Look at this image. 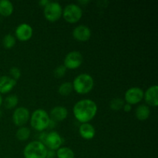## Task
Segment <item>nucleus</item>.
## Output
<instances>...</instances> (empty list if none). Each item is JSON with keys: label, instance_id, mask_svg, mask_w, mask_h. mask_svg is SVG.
I'll return each instance as SVG.
<instances>
[{"label": "nucleus", "instance_id": "obj_1", "mask_svg": "<svg viewBox=\"0 0 158 158\" xmlns=\"http://www.w3.org/2000/svg\"><path fill=\"white\" fill-rule=\"evenodd\" d=\"M98 106L95 101L90 99H83L74 104L73 115L77 120L81 123H89L96 117Z\"/></svg>", "mask_w": 158, "mask_h": 158}, {"label": "nucleus", "instance_id": "obj_2", "mask_svg": "<svg viewBox=\"0 0 158 158\" xmlns=\"http://www.w3.org/2000/svg\"><path fill=\"white\" fill-rule=\"evenodd\" d=\"M73 90L78 94H87L94 86V80L90 74L81 73L74 78L72 83Z\"/></svg>", "mask_w": 158, "mask_h": 158}, {"label": "nucleus", "instance_id": "obj_3", "mask_svg": "<svg viewBox=\"0 0 158 158\" xmlns=\"http://www.w3.org/2000/svg\"><path fill=\"white\" fill-rule=\"evenodd\" d=\"M50 117L47 111L43 109H37L34 110L30 115L29 122L34 130L43 132L49 127Z\"/></svg>", "mask_w": 158, "mask_h": 158}, {"label": "nucleus", "instance_id": "obj_4", "mask_svg": "<svg viewBox=\"0 0 158 158\" xmlns=\"http://www.w3.org/2000/svg\"><path fill=\"white\" fill-rule=\"evenodd\" d=\"M48 149L40 140L32 141L26 145L23 151L24 158H46Z\"/></svg>", "mask_w": 158, "mask_h": 158}, {"label": "nucleus", "instance_id": "obj_5", "mask_svg": "<svg viewBox=\"0 0 158 158\" xmlns=\"http://www.w3.org/2000/svg\"><path fill=\"white\" fill-rule=\"evenodd\" d=\"M62 16L69 23H76L83 16V10L79 5L69 3L63 9Z\"/></svg>", "mask_w": 158, "mask_h": 158}, {"label": "nucleus", "instance_id": "obj_6", "mask_svg": "<svg viewBox=\"0 0 158 158\" xmlns=\"http://www.w3.org/2000/svg\"><path fill=\"white\" fill-rule=\"evenodd\" d=\"M43 14L46 20L49 22L57 21L60 19L63 14L62 6L57 2H49L44 7Z\"/></svg>", "mask_w": 158, "mask_h": 158}, {"label": "nucleus", "instance_id": "obj_7", "mask_svg": "<svg viewBox=\"0 0 158 158\" xmlns=\"http://www.w3.org/2000/svg\"><path fill=\"white\" fill-rule=\"evenodd\" d=\"M83 62V56L79 51L68 52L63 60V66L69 69H76L80 67Z\"/></svg>", "mask_w": 158, "mask_h": 158}, {"label": "nucleus", "instance_id": "obj_8", "mask_svg": "<svg viewBox=\"0 0 158 158\" xmlns=\"http://www.w3.org/2000/svg\"><path fill=\"white\" fill-rule=\"evenodd\" d=\"M30 113L26 107L19 106L15 109L12 114V122L17 127H24L29 122Z\"/></svg>", "mask_w": 158, "mask_h": 158}, {"label": "nucleus", "instance_id": "obj_9", "mask_svg": "<svg viewBox=\"0 0 158 158\" xmlns=\"http://www.w3.org/2000/svg\"><path fill=\"white\" fill-rule=\"evenodd\" d=\"M63 139L60 134L56 131H51L47 133L46 139H45L43 144L46 147L48 150L52 151H57L60 148H61L63 144Z\"/></svg>", "mask_w": 158, "mask_h": 158}, {"label": "nucleus", "instance_id": "obj_10", "mask_svg": "<svg viewBox=\"0 0 158 158\" xmlns=\"http://www.w3.org/2000/svg\"><path fill=\"white\" fill-rule=\"evenodd\" d=\"M144 91L140 87L134 86L131 87L125 92L124 100L127 103L131 104V106L134 104H137L142 101L143 99Z\"/></svg>", "mask_w": 158, "mask_h": 158}, {"label": "nucleus", "instance_id": "obj_11", "mask_svg": "<svg viewBox=\"0 0 158 158\" xmlns=\"http://www.w3.org/2000/svg\"><path fill=\"white\" fill-rule=\"evenodd\" d=\"M16 39L22 42H26L30 40L33 35V29L29 24L26 23H21L16 27L15 31Z\"/></svg>", "mask_w": 158, "mask_h": 158}, {"label": "nucleus", "instance_id": "obj_12", "mask_svg": "<svg viewBox=\"0 0 158 158\" xmlns=\"http://www.w3.org/2000/svg\"><path fill=\"white\" fill-rule=\"evenodd\" d=\"M92 32L90 29L85 25H79L73 30V37L79 42H86L90 39Z\"/></svg>", "mask_w": 158, "mask_h": 158}, {"label": "nucleus", "instance_id": "obj_13", "mask_svg": "<svg viewBox=\"0 0 158 158\" xmlns=\"http://www.w3.org/2000/svg\"><path fill=\"white\" fill-rule=\"evenodd\" d=\"M143 99L148 106L157 107L158 106V86L157 85H153L150 86L144 92Z\"/></svg>", "mask_w": 158, "mask_h": 158}, {"label": "nucleus", "instance_id": "obj_14", "mask_svg": "<svg viewBox=\"0 0 158 158\" xmlns=\"http://www.w3.org/2000/svg\"><path fill=\"white\" fill-rule=\"evenodd\" d=\"M17 81L9 76L0 77V94H6L11 92L16 86Z\"/></svg>", "mask_w": 158, "mask_h": 158}, {"label": "nucleus", "instance_id": "obj_15", "mask_svg": "<svg viewBox=\"0 0 158 158\" xmlns=\"http://www.w3.org/2000/svg\"><path fill=\"white\" fill-rule=\"evenodd\" d=\"M51 120L55 122H60L66 120L68 117V110L63 106H54L51 109L50 114H49Z\"/></svg>", "mask_w": 158, "mask_h": 158}, {"label": "nucleus", "instance_id": "obj_16", "mask_svg": "<svg viewBox=\"0 0 158 158\" xmlns=\"http://www.w3.org/2000/svg\"><path fill=\"white\" fill-rule=\"evenodd\" d=\"M79 134L84 140H92L96 136V129L89 123H81L79 127Z\"/></svg>", "mask_w": 158, "mask_h": 158}, {"label": "nucleus", "instance_id": "obj_17", "mask_svg": "<svg viewBox=\"0 0 158 158\" xmlns=\"http://www.w3.org/2000/svg\"><path fill=\"white\" fill-rule=\"evenodd\" d=\"M151 115V109L146 104H140L135 110V116L137 120L143 121L149 118Z\"/></svg>", "mask_w": 158, "mask_h": 158}, {"label": "nucleus", "instance_id": "obj_18", "mask_svg": "<svg viewBox=\"0 0 158 158\" xmlns=\"http://www.w3.org/2000/svg\"><path fill=\"white\" fill-rule=\"evenodd\" d=\"M14 6L12 2L9 0H0V15L7 17L12 14Z\"/></svg>", "mask_w": 158, "mask_h": 158}, {"label": "nucleus", "instance_id": "obj_19", "mask_svg": "<svg viewBox=\"0 0 158 158\" xmlns=\"http://www.w3.org/2000/svg\"><path fill=\"white\" fill-rule=\"evenodd\" d=\"M57 158H75V154L71 148L68 147H61L56 151Z\"/></svg>", "mask_w": 158, "mask_h": 158}, {"label": "nucleus", "instance_id": "obj_20", "mask_svg": "<svg viewBox=\"0 0 158 158\" xmlns=\"http://www.w3.org/2000/svg\"><path fill=\"white\" fill-rule=\"evenodd\" d=\"M31 134L30 130L26 127H20L15 133V137L20 141H25L29 138Z\"/></svg>", "mask_w": 158, "mask_h": 158}, {"label": "nucleus", "instance_id": "obj_21", "mask_svg": "<svg viewBox=\"0 0 158 158\" xmlns=\"http://www.w3.org/2000/svg\"><path fill=\"white\" fill-rule=\"evenodd\" d=\"M19 103V97L15 94H11L6 97L4 100V106L6 109H13Z\"/></svg>", "mask_w": 158, "mask_h": 158}, {"label": "nucleus", "instance_id": "obj_22", "mask_svg": "<svg viewBox=\"0 0 158 158\" xmlns=\"http://www.w3.org/2000/svg\"><path fill=\"white\" fill-rule=\"evenodd\" d=\"M73 90V88L72 83L70 82H64L60 84L58 88V93L63 97L69 96Z\"/></svg>", "mask_w": 158, "mask_h": 158}, {"label": "nucleus", "instance_id": "obj_23", "mask_svg": "<svg viewBox=\"0 0 158 158\" xmlns=\"http://www.w3.org/2000/svg\"><path fill=\"white\" fill-rule=\"evenodd\" d=\"M123 105H124V100L120 97L112 99L110 102V107L112 110L114 111H119L123 109Z\"/></svg>", "mask_w": 158, "mask_h": 158}, {"label": "nucleus", "instance_id": "obj_24", "mask_svg": "<svg viewBox=\"0 0 158 158\" xmlns=\"http://www.w3.org/2000/svg\"><path fill=\"white\" fill-rule=\"evenodd\" d=\"M2 45L6 49H12L15 45V37L12 34H7L2 39Z\"/></svg>", "mask_w": 158, "mask_h": 158}, {"label": "nucleus", "instance_id": "obj_25", "mask_svg": "<svg viewBox=\"0 0 158 158\" xmlns=\"http://www.w3.org/2000/svg\"><path fill=\"white\" fill-rule=\"evenodd\" d=\"M66 69H67L63 65H60V66H58L57 67L55 68L53 71V75L56 78H61V77H63L65 75Z\"/></svg>", "mask_w": 158, "mask_h": 158}, {"label": "nucleus", "instance_id": "obj_26", "mask_svg": "<svg viewBox=\"0 0 158 158\" xmlns=\"http://www.w3.org/2000/svg\"><path fill=\"white\" fill-rule=\"evenodd\" d=\"M9 73H10L9 77H11L16 81L21 77V71L18 67H15V66L11 68L10 70H9Z\"/></svg>", "mask_w": 158, "mask_h": 158}, {"label": "nucleus", "instance_id": "obj_27", "mask_svg": "<svg viewBox=\"0 0 158 158\" xmlns=\"http://www.w3.org/2000/svg\"><path fill=\"white\" fill-rule=\"evenodd\" d=\"M55 157H56V151H52V150H48L46 158H55Z\"/></svg>", "mask_w": 158, "mask_h": 158}, {"label": "nucleus", "instance_id": "obj_28", "mask_svg": "<svg viewBox=\"0 0 158 158\" xmlns=\"http://www.w3.org/2000/svg\"><path fill=\"white\" fill-rule=\"evenodd\" d=\"M123 109L125 112H131L132 110V106L131 104H128V103H124L123 106Z\"/></svg>", "mask_w": 158, "mask_h": 158}, {"label": "nucleus", "instance_id": "obj_29", "mask_svg": "<svg viewBox=\"0 0 158 158\" xmlns=\"http://www.w3.org/2000/svg\"><path fill=\"white\" fill-rule=\"evenodd\" d=\"M56 125V122H55V121H54V120H51V119H50V121H49V127H48V128H50V129H52V128L55 127Z\"/></svg>", "mask_w": 158, "mask_h": 158}, {"label": "nucleus", "instance_id": "obj_30", "mask_svg": "<svg viewBox=\"0 0 158 158\" xmlns=\"http://www.w3.org/2000/svg\"><path fill=\"white\" fill-rule=\"evenodd\" d=\"M50 1H49V0H41V1L39 2V4H40V6L45 7V6H46V5Z\"/></svg>", "mask_w": 158, "mask_h": 158}, {"label": "nucleus", "instance_id": "obj_31", "mask_svg": "<svg viewBox=\"0 0 158 158\" xmlns=\"http://www.w3.org/2000/svg\"><path fill=\"white\" fill-rule=\"evenodd\" d=\"M2 103H3V99H2V95L0 94V106H2Z\"/></svg>", "mask_w": 158, "mask_h": 158}, {"label": "nucleus", "instance_id": "obj_32", "mask_svg": "<svg viewBox=\"0 0 158 158\" xmlns=\"http://www.w3.org/2000/svg\"><path fill=\"white\" fill-rule=\"evenodd\" d=\"M2 110H0V117H2Z\"/></svg>", "mask_w": 158, "mask_h": 158}, {"label": "nucleus", "instance_id": "obj_33", "mask_svg": "<svg viewBox=\"0 0 158 158\" xmlns=\"http://www.w3.org/2000/svg\"><path fill=\"white\" fill-rule=\"evenodd\" d=\"M6 158H11V157H6Z\"/></svg>", "mask_w": 158, "mask_h": 158}]
</instances>
